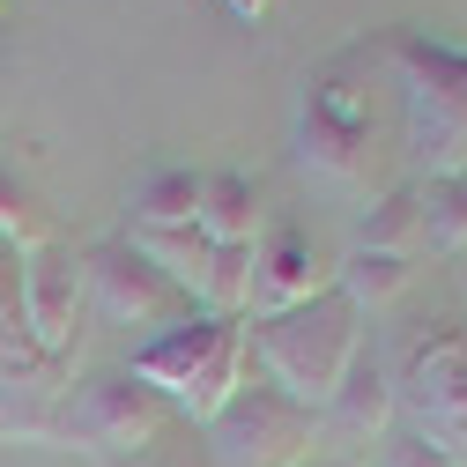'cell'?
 Returning a JSON list of instances; mask_svg holds the SVG:
<instances>
[{"mask_svg": "<svg viewBox=\"0 0 467 467\" xmlns=\"http://www.w3.org/2000/svg\"><path fill=\"white\" fill-rule=\"evenodd\" d=\"M201 431H208V467H312L319 445V416L282 386H267L260 371H245V386Z\"/></svg>", "mask_w": 467, "mask_h": 467, "instance_id": "cell-7", "label": "cell"}, {"mask_svg": "<svg viewBox=\"0 0 467 467\" xmlns=\"http://www.w3.org/2000/svg\"><path fill=\"white\" fill-rule=\"evenodd\" d=\"M0 393H8V438H16V400H37V416L52 423V400L67 393V364H52L30 341V312H23V253L0 245Z\"/></svg>", "mask_w": 467, "mask_h": 467, "instance_id": "cell-9", "label": "cell"}, {"mask_svg": "<svg viewBox=\"0 0 467 467\" xmlns=\"http://www.w3.org/2000/svg\"><path fill=\"white\" fill-rule=\"evenodd\" d=\"M319 289H334V267L319 260L312 230L305 223H267L253 238V319L289 312V305H312Z\"/></svg>", "mask_w": 467, "mask_h": 467, "instance_id": "cell-11", "label": "cell"}, {"mask_svg": "<svg viewBox=\"0 0 467 467\" xmlns=\"http://www.w3.org/2000/svg\"><path fill=\"white\" fill-rule=\"evenodd\" d=\"M393 416L452 467H467V319H431L393 357Z\"/></svg>", "mask_w": 467, "mask_h": 467, "instance_id": "cell-6", "label": "cell"}, {"mask_svg": "<svg viewBox=\"0 0 467 467\" xmlns=\"http://www.w3.org/2000/svg\"><path fill=\"white\" fill-rule=\"evenodd\" d=\"M357 245H364V253H393V260H416V253H423V201H416V179L386 186V193L357 215Z\"/></svg>", "mask_w": 467, "mask_h": 467, "instance_id": "cell-15", "label": "cell"}, {"mask_svg": "<svg viewBox=\"0 0 467 467\" xmlns=\"http://www.w3.org/2000/svg\"><path fill=\"white\" fill-rule=\"evenodd\" d=\"M371 341L364 312L341 297V289H319L312 305H289V312H267L245 327V357L267 386H282L289 400H305L312 416L334 400V386L348 379L357 348Z\"/></svg>", "mask_w": 467, "mask_h": 467, "instance_id": "cell-1", "label": "cell"}, {"mask_svg": "<svg viewBox=\"0 0 467 467\" xmlns=\"http://www.w3.org/2000/svg\"><path fill=\"white\" fill-rule=\"evenodd\" d=\"M82 289H89V305L111 319V327H179L193 319V297L179 282H171L134 238H97L82 245Z\"/></svg>", "mask_w": 467, "mask_h": 467, "instance_id": "cell-8", "label": "cell"}, {"mask_svg": "<svg viewBox=\"0 0 467 467\" xmlns=\"http://www.w3.org/2000/svg\"><path fill=\"white\" fill-rule=\"evenodd\" d=\"M416 201H423V253H467V171L416 179Z\"/></svg>", "mask_w": 467, "mask_h": 467, "instance_id": "cell-17", "label": "cell"}, {"mask_svg": "<svg viewBox=\"0 0 467 467\" xmlns=\"http://www.w3.org/2000/svg\"><path fill=\"white\" fill-rule=\"evenodd\" d=\"M23 312H30V341L45 348L52 364H67L75 341H82V312H89L82 253H75L67 238H52V245L23 253Z\"/></svg>", "mask_w": 467, "mask_h": 467, "instance_id": "cell-10", "label": "cell"}, {"mask_svg": "<svg viewBox=\"0 0 467 467\" xmlns=\"http://www.w3.org/2000/svg\"><path fill=\"white\" fill-rule=\"evenodd\" d=\"M319 431L357 438V445H371V438H386V431H393V357H386L379 341H364V348H357L348 379H341V386H334V400L319 408Z\"/></svg>", "mask_w": 467, "mask_h": 467, "instance_id": "cell-12", "label": "cell"}, {"mask_svg": "<svg viewBox=\"0 0 467 467\" xmlns=\"http://www.w3.org/2000/svg\"><path fill=\"white\" fill-rule=\"evenodd\" d=\"M0 438H8V416H0Z\"/></svg>", "mask_w": 467, "mask_h": 467, "instance_id": "cell-22", "label": "cell"}, {"mask_svg": "<svg viewBox=\"0 0 467 467\" xmlns=\"http://www.w3.org/2000/svg\"><path fill=\"white\" fill-rule=\"evenodd\" d=\"M379 60L400 82V127L423 179L467 171V45H445L431 30H379Z\"/></svg>", "mask_w": 467, "mask_h": 467, "instance_id": "cell-3", "label": "cell"}, {"mask_svg": "<svg viewBox=\"0 0 467 467\" xmlns=\"http://www.w3.org/2000/svg\"><path fill=\"white\" fill-rule=\"evenodd\" d=\"M201 215V171L193 163H149L134 193H127V238H149V230H193Z\"/></svg>", "mask_w": 467, "mask_h": 467, "instance_id": "cell-13", "label": "cell"}, {"mask_svg": "<svg viewBox=\"0 0 467 467\" xmlns=\"http://www.w3.org/2000/svg\"><path fill=\"white\" fill-rule=\"evenodd\" d=\"M141 386H156L171 408H179V423H208L215 408L245 386L253 357H245V319H179V327H163L134 348V364H127Z\"/></svg>", "mask_w": 467, "mask_h": 467, "instance_id": "cell-5", "label": "cell"}, {"mask_svg": "<svg viewBox=\"0 0 467 467\" xmlns=\"http://www.w3.org/2000/svg\"><path fill=\"white\" fill-rule=\"evenodd\" d=\"M408 282H416V260H393V253H364V245H348V253H341V267H334V289H341V297L357 305L364 319H371L379 305H393Z\"/></svg>", "mask_w": 467, "mask_h": 467, "instance_id": "cell-16", "label": "cell"}, {"mask_svg": "<svg viewBox=\"0 0 467 467\" xmlns=\"http://www.w3.org/2000/svg\"><path fill=\"white\" fill-rule=\"evenodd\" d=\"M193 230L208 245H253L267 230V208H260V186L245 171H201V215Z\"/></svg>", "mask_w": 467, "mask_h": 467, "instance_id": "cell-14", "label": "cell"}, {"mask_svg": "<svg viewBox=\"0 0 467 467\" xmlns=\"http://www.w3.org/2000/svg\"><path fill=\"white\" fill-rule=\"evenodd\" d=\"M223 8H230V16H245V23H260V16L275 8V0H223Z\"/></svg>", "mask_w": 467, "mask_h": 467, "instance_id": "cell-21", "label": "cell"}, {"mask_svg": "<svg viewBox=\"0 0 467 467\" xmlns=\"http://www.w3.org/2000/svg\"><path fill=\"white\" fill-rule=\"evenodd\" d=\"M60 230H52V215H45V201L16 179V163H0V245H16V253H37V245H52Z\"/></svg>", "mask_w": 467, "mask_h": 467, "instance_id": "cell-19", "label": "cell"}, {"mask_svg": "<svg viewBox=\"0 0 467 467\" xmlns=\"http://www.w3.org/2000/svg\"><path fill=\"white\" fill-rule=\"evenodd\" d=\"M171 423H179V408H171L156 386H141L127 364H104V371L75 379L60 400H52L45 445H67V452H89L104 467H119V460H149Z\"/></svg>", "mask_w": 467, "mask_h": 467, "instance_id": "cell-4", "label": "cell"}, {"mask_svg": "<svg viewBox=\"0 0 467 467\" xmlns=\"http://www.w3.org/2000/svg\"><path fill=\"white\" fill-rule=\"evenodd\" d=\"M171 282H179L186 289V297H193V312H201V289H208V260H215V245L201 238V230H149V238H134Z\"/></svg>", "mask_w": 467, "mask_h": 467, "instance_id": "cell-18", "label": "cell"}, {"mask_svg": "<svg viewBox=\"0 0 467 467\" xmlns=\"http://www.w3.org/2000/svg\"><path fill=\"white\" fill-rule=\"evenodd\" d=\"M371 67H379V37H357L297 82L289 149L305 171H319L334 186H357L371 171Z\"/></svg>", "mask_w": 467, "mask_h": 467, "instance_id": "cell-2", "label": "cell"}, {"mask_svg": "<svg viewBox=\"0 0 467 467\" xmlns=\"http://www.w3.org/2000/svg\"><path fill=\"white\" fill-rule=\"evenodd\" d=\"M379 467H452L438 445H423L416 431H386V452H379Z\"/></svg>", "mask_w": 467, "mask_h": 467, "instance_id": "cell-20", "label": "cell"}]
</instances>
